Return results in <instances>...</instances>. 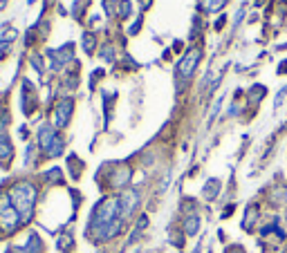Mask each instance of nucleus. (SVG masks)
<instances>
[{"label": "nucleus", "mask_w": 287, "mask_h": 253, "mask_svg": "<svg viewBox=\"0 0 287 253\" xmlns=\"http://www.w3.org/2000/svg\"><path fill=\"white\" fill-rule=\"evenodd\" d=\"M9 198H11V206L20 213L22 220H30L34 211V202H36V188L27 182H20L11 188Z\"/></svg>", "instance_id": "1"}, {"label": "nucleus", "mask_w": 287, "mask_h": 253, "mask_svg": "<svg viewBox=\"0 0 287 253\" xmlns=\"http://www.w3.org/2000/svg\"><path fill=\"white\" fill-rule=\"evenodd\" d=\"M119 215H121L119 198H106V200H101V204L92 211V220H90V231H97V229L106 227V224L119 220Z\"/></svg>", "instance_id": "2"}, {"label": "nucleus", "mask_w": 287, "mask_h": 253, "mask_svg": "<svg viewBox=\"0 0 287 253\" xmlns=\"http://www.w3.org/2000/svg\"><path fill=\"white\" fill-rule=\"evenodd\" d=\"M22 222L20 213L14 209V206H7V209L0 211V229H3L5 233H11L18 229V224Z\"/></svg>", "instance_id": "3"}, {"label": "nucleus", "mask_w": 287, "mask_h": 253, "mask_svg": "<svg viewBox=\"0 0 287 253\" xmlns=\"http://www.w3.org/2000/svg\"><path fill=\"white\" fill-rule=\"evenodd\" d=\"M198 61H200V49L195 47V49H191V52L182 59V63H179V67H177L179 78H189L191 74H193V70H195V65H198Z\"/></svg>", "instance_id": "4"}, {"label": "nucleus", "mask_w": 287, "mask_h": 253, "mask_svg": "<svg viewBox=\"0 0 287 253\" xmlns=\"http://www.w3.org/2000/svg\"><path fill=\"white\" fill-rule=\"evenodd\" d=\"M119 204H121V217H128L135 211V206H137V193L135 190H126L119 198Z\"/></svg>", "instance_id": "5"}, {"label": "nucleus", "mask_w": 287, "mask_h": 253, "mask_svg": "<svg viewBox=\"0 0 287 253\" xmlns=\"http://www.w3.org/2000/svg\"><path fill=\"white\" fill-rule=\"evenodd\" d=\"M72 99H65L59 103V108H56V126L63 128L67 121H70V115H72Z\"/></svg>", "instance_id": "6"}, {"label": "nucleus", "mask_w": 287, "mask_h": 253, "mask_svg": "<svg viewBox=\"0 0 287 253\" xmlns=\"http://www.w3.org/2000/svg\"><path fill=\"white\" fill-rule=\"evenodd\" d=\"M56 137H59V132H56L52 126H47V123H45V126L41 128V132H38V142H41V148L45 150V153H47V148L54 144Z\"/></svg>", "instance_id": "7"}, {"label": "nucleus", "mask_w": 287, "mask_h": 253, "mask_svg": "<svg viewBox=\"0 0 287 253\" xmlns=\"http://www.w3.org/2000/svg\"><path fill=\"white\" fill-rule=\"evenodd\" d=\"M41 251H43L41 238H38L36 233H32L30 240H27V244H25V253H41Z\"/></svg>", "instance_id": "8"}, {"label": "nucleus", "mask_w": 287, "mask_h": 253, "mask_svg": "<svg viewBox=\"0 0 287 253\" xmlns=\"http://www.w3.org/2000/svg\"><path fill=\"white\" fill-rule=\"evenodd\" d=\"M200 229V217L198 215H189L187 222H184V231H187V235H195Z\"/></svg>", "instance_id": "9"}, {"label": "nucleus", "mask_w": 287, "mask_h": 253, "mask_svg": "<svg viewBox=\"0 0 287 253\" xmlns=\"http://www.w3.org/2000/svg\"><path fill=\"white\" fill-rule=\"evenodd\" d=\"M11 157V142L7 134H0V159H7Z\"/></svg>", "instance_id": "10"}, {"label": "nucleus", "mask_w": 287, "mask_h": 253, "mask_svg": "<svg viewBox=\"0 0 287 253\" xmlns=\"http://www.w3.org/2000/svg\"><path fill=\"white\" fill-rule=\"evenodd\" d=\"M218 190H220V182H218V179H211L209 186H204V198L206 200H213L218 195Z\"/></svg>", "instance_id": "11"}, {"label": "nucleus", "mask_w": 287, "mask_h": 253, "mask_svg": "<svg viewBox=\"0 0 287 253\" xmlns=\"http://www.w3.org/2000/svg\"><path fill=\"white\" fill-rule=\"evenodd\" d=\"M61 153H63V139H61V134H59V137L54 139V144L47 148V155L49 157H59Z\"/></svg>", "instance_id": "12"}, {"label": "nucleus", "mask_w": 287, "mask_h": 253, "mask_svg": "<svg viewBox=\"0 0 287 253\" xmlns=\"http://www.w3.org/2000/svg\"><path fill=\"white\" fill-rule=\"evenodd\" d=\"M83 41H86V49H88V52H92V45H94V36H92V34H86V36H83Z\"/></svg>", "instance_id": "13"}, {"label": "nucleus", "mask_w": 287, "mask_h": 253, "mask_svg": "<svg viewBox=\"0 0 287 253\" xmlns=\"http://www.w3.org/2000/svg\"><path fill=\"white\" fill-rule=\"evenodd\" d=\"M278 72H280V74H285V72H287V63L280 65V67H278Z\"/></svg>", "instance_id": "14"}]
</instances>
